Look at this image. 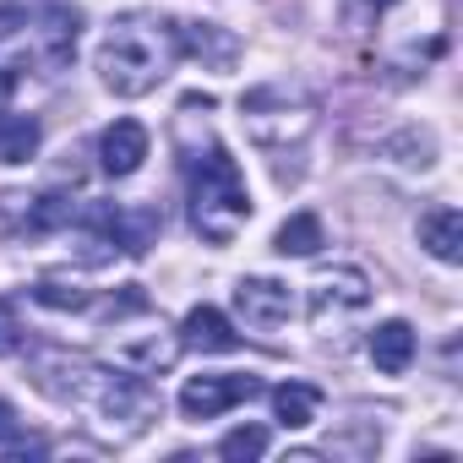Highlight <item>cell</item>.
<instances>
[{
  "label": "cell",
  "mask_w": 463,
  "mask_h": 463,
  "mask_svg": "<svg viewBox=\"0 0 463 463\" xmlns=\"http://www.w3.org/2000/svg\"><path fill=\"white\" fill-rule=\"evenodd\" d=\"M175 61H180V23H169L158 12H126L120 23H109V33L99 44V77L120 99L153 93L175 71Z\"/></svg>",
  "instance_id": "1"
},
{
  "label": "cell",
  "mask_w": 463,
  "mask_h": 463,
  "mask_svg": "<svg viewBox=\"0 0 463 463\" xmlns=\"http://www.w3.org/2000/svg\"><path fill=\"white\" fill-rule=\"evenodd\" d=\"M246 218H251V191H246L241 164L223 147H207V158L191 175V223H196V235L207 246H229L246 229Z\"/></svg>",
  "instance_id": "2"
},
{
  "label": "cell",
  "mask_w": 463,
  "mask_h": 463,
  "mask_svg": "<svg viewBox=\"0 0 463 463\" xmlns=\"http://www.w3.org/2000/svg\"><path fill=\"white\" fill-rule=\"evenodd\" d=\"M371 306V279L360 273V268H333V273H322L317 284H311V322L327 333V327H338V317H354V311H365Z\"/></svg>",
  "instance_id": "3"
},
{
  "label": "cell",
  "mask_w": 463,
  "mask_h": 463,
  "mask_svg": "<svg viewBox=\"0 0 463 463\" xmlns=\"http://www.w3.org/2000/svg\"><path fill=\"white\" fill-rule=\"evenodd\" d=\"M246 398H262L257 376H191L180 387V414L185 420H218L223 409H235Z\"/></svg>",
  "instance_id": "4"
},
{
  "label": "cell",
  "mask_w": 463,
  "mask_h": 463,
  "mask_svg": "<svg viewBox=\"0 0 463 463\" xmlns=\"http://www.w3.org/2000/svg\"><path fill=\"white\" fill-rule=\"evenodd\" d=\"M235 311L246 317V327H284L289 317H295V295H289V284H279V279H241L235 284Z\"/></svg>",
  "instance_id": "5"
},
{
  "label": "cell",
  "mask_w": 463,
  "mask_h": 463,
  "mask_svg": "<svg viewBox=\"0 0 463 463\" xmlns=\"http://www.w3.org/2000/svg\"><path fill=\"white\" fill-rule=\"evenodd\" d=\"M142 158H147V131H142L137 120H115V126L99 137V164H104V175L126 180V175L142 169Z\"/></svg>",
  "instance_id": "6"
},
{
  "label": "cell",
  "mask_w": 463,
  "mask_h": 463,
  "mask_svg": "<svg viewBox=\"0 0 463 463\" xmlns=\"http://www.w3.org/2000/svg\"><path fill=\"white\" fill-rule=\"evenodd\" d=\"M99 229L126 257H142L158 241V213L153 207H115V213H99Z\"/></svg>",
  "instance_id": "7"
},
{
  "label": "cell",
  "mask_w": 463,
  "mask_h": 463,
  "mask_svg": "<svg viewBox=\"0 0 463 463\" xmlns=\"http://www.w3.org/2000/svg\"><path fill=\"white\" fill-rule=\"evenodd\" d=\"M180 344L185 349H202V354H229V349H241V333L229 327V317L218 306H196L180 322Z\"/></svg>",
  "instance_id": "8"
},
{
  "label": "cell",
  "mask_w": 463,
  "mask_h": 463,
  "mask_svg": "<svg viewBox=\"0 0 463 463\" xmlns=\"http://www.w3.org/2000/svg\"><path fill=\"white\" fill-rule=\"evenodd\" d=\"M420 246L436 262H463V213L458 207H430L420 218Z\"/></svg>",
  "instance_id": "9"
},
{
  "label": "cell",
  "mask_w": 463,
  "mask_h": 463,
  "mask_svg": "<svg viewBox=\"0 0 463 463\" xmlns=\"http://www.w3.org/2000/svg\"><path fill=\"white\" fill-rule=\"evenodd\" d=\"M371 360H376V371L403 376V371H409V360H414V327H409L403 317L382 322V327L371 333Z\"/></svg>",
  "instance_id": "10"
},
{
  "label": "cell",
  "mask_w": 463,
  "mask_h": 463,
  "mask_svg": "<svg viewBox=\"0 0 463 463\" xmlns=\"http://www.w3.org/2000/svg\"><path fill=\"white\" fill-rule=\"evenodd\" d=\"M180 55H196L207 66H235L241 44L229 39L223 28H213V23H180Z\"/></svg>",
  "instance_id": "11"
},
{
  "label": "cell",
  "mask_w": 463,
  "mask_h": 463,
  "mask_svg": "<svg viewBox=\"0 0 463 463\" xmlns=\"http://www.w3.org/2000/svg\"><path fill=\"white\" fill-rule=\"evenodd\" d=\"M317 387H306V382H284V387H273V414H279V425L284 430H306L311 420H317Z\"/></svg>",
  "instance_id": "12"
},
{
  "label": "cell",
  "mask_w": 463,
  "mask_h": 463,
  "mask_svg": "<svg viewBox=\"0 0 463 463\" xmlns=\"http://www.w3.org/2000/svg\"><path fill=\"white\" fill-rule=\"evenodd\" d=\"M273 251H279V257H317V251H322V218H317V213L284 218V229L273 235Z\"/></svg>",
  "instance_id": "13"
},
{
  "label": "cell",
  "mask_w": 463,
  "mask_h": 463,
  "mask_svg": "<svg viewBox=\"0 0 463 463\" xmlns=\"http://www.w3.org/2000/svg\"><path fill=\"white\" fill-rule=\"evenodd\" d=\"M39 153V120L33 115H0V164H28Z\"/></svg>",
  "instance_id": "14"
},
{
  "label": "cell",
  "mask_w": 463,
  "mask_h": 463,
  "mask_svg": "<svg viewBox=\"0 0 463 463\" xmlns=\"http://www.w3.org/2000/svg\"><path fill=\"white\" fill-rule=\"evenodd\" d=\"M44 33H50V61L61 66V61H71V44H77V12H66V6H44Z\"/></svg>",
  "instance_id": "15"
},
{
  "label": "cell",
  "mask_w": 463,
  "mask_h": 463,
  "mask_svg": "<svg viewBox=\"0 0 463 463\" xmlns=\"http://www.w3.org/2000/svg\"><path fill=\"white\" fill-rule=\"evenodd\" d=\"M262 452H268V430L262 425H241V430H229L218 441V458H229V463H246V458H262Z\"/></svg>",
  "instance_id": "16"
},
{
  "label": "cell",
  "mask_w": 463,
  "mask_h": 463,
  "mask_svg": "<svg viewBox=\"0 0 463 463\" xmlns=\"http://www.w3.org/2000/svg\"><path fill=\"white\" fill-rule=\"evenodd\" d=\"M71 218H77V202H71V196H61V191H50V196H39V202H33L28 229H39V235H44V229H61V223H71Z\"/></svg>",
  "instance_id": "17"
},
{
  "label": "cell",
  "mask_w": 463,
  "mask_h": 463,
  "mask_svg": "<svg viewBox=\"0 0 463 463\" xmlns=\"http://www.w3.org/2000/svg\"><path fill=\"white\" fill-rule=\"evenodd\" d=\"M33 300H39V306H55V311H82V306H88V289L61 284V279H39V284H33Z\"/></svg>",
  "instance_id": "18"
},
{
  "label": "cell",
  "mask_w": 463,
  "mask_h": 463,
  "mask_svg": "<svg viewBox=\"0 0 463 463\" xmlns=\"http://www.w3.org/2000/svg\"><path fill=\"white\" fill-rule=\"evenodd\" d=\"M23 349V322L12 311V300H0V354H17Z\"/></svg>",
  "instance_id": "19"
},
{
  "label": "cell",
  "mask_w": 463,
  "mask_h": 463,
  "mask_svg": "<svg viewBox=\"0 0 463 463\" xmlns=\"http://www.w3.org/2000/svg\"><path fill=\"white\" fill-rule=\"evenodd\" d=\"M23 441V420H17V409L0 398V447H17Z\"/></svg>",
  "instance_id": "20"
},
{
  "label": "cell",
  "mask_w": 463,
  "mask_h": 463,
  "mask_svg": "<svg viewBox=\"0 0 463 463\" xmlns=\"http://www.w3.org/2000/svg\"><path fill=\"white\" fill-rule=\"evenodd\" d=\"M12 88H17V71H0V99H6Z\"/></svg>",
  "instance_id": "21"
}]
</instances>
